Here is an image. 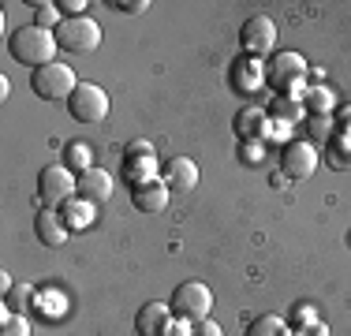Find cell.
Returning a JSON list of instances; mask_svg holds the SVG:
<instances>
[{"label":"cell","instance_id":"1","mask_svg":"<svg viewBox=\"0 0 351 336\" xmlns=\"http://www.w3.org/2000/svg\"><path fill=\"white\" fill-rule=\"evenodd\" d=\"M56 30H41V27H19L8 38V53L15 56L19 64H27V67H45V64H56Z\"/></svg>","mask_w":351,"mask_h":336},{"label":"cell","instance_id":"2","mask_svg":"<svg viewBox=\"0 0 351 336\" xmlns=\"http://www.w3.org/2000/svg\"><path fill=\"white\" fill-rule=\"evenodd\" d=\"M169 307H172V317L198 325V322H206L210 310H213V291L206 288L202 280H183V284H176Z\"/></svg>","mask_w":351,"mask_h":336},{"label":"cell","instance_id":"3","mask_svg":"<svg viewBox=\"0 0 351 336\" xmlns=\"http://www.w3.org/2000/svg\"><path fill=\"white\" fill-rule=\"evenodd\" d=\"M75 187H79V176L71 172L68 165H45L38 172V198L45 209H60L68 198H75Z\"/></svg>","mask_w":351,"mask_h":336},{"label":"cell","instance_id":"4","mask_svg":"<svg viewBox=\"0 0 351 336\" xmlns=\"http://www.w3.org/2000/svg\"><path fill=\"white\" fill-rule=\"evenodd\" d=\"M75 86H79V79H75V71L68 64H45L38 67L34 75H30V90L41 97V101H68L75 94Z\"/></svg>","mask_w":351,"mask_h":336},{"label":"cell","instance_id":"5","mask_svg":"<svg viewBox=\"0 0 351 336\" xmlns=\"http://www.w3.org/2000/svg\"><path fill=\"white\" fill-rule=\"evenodd\" d=\"M56 45L64 53H94L101 45V27H97L90 15H79V19H64L56 27Z\"/></svg>","mask_w":351,"mask_h":336},{"label":"cell","instance_id":"6","mask_svg":"<svg viewBox=\"0 0 351 336\" xmlns=\"http://www.w3.org/2000/svg\"><path fill=\"white\" fill-rule=\"evenodd\" d=\"M68 112L75 123H101L108 116V94L97 82H79L75 94L68 97Z\"/></svg>","mask_w":351,"mask_h":336},{"label":"cell","instance_id":"7","mask_svg":"<svg viewBox=\"0 0 351 336\" xmlns=\"http://www.w3.org/2000/svg\"><path fill=\"white\" fill-rule=\"evenodd\" d=\"M157 172H161V165H157V157H154V146H149L146 139H131L128 146H123V180H128L131 187H142V183H149Z\"/></svg>","mask_w":351,"mask_h":336},{"label":"cell","instance_id":"8","mask_svg":"<svg viewBox=\"0 0 351 336\" xmlns=\"http://www.w3.org/2000/svg\"><path fill=\"white\" fill-rule=\"evenodd\" d=\"M239 45H243L247 56H258L262 60L265 53H273L277 45V23L269 15H250V19L239 27Z\"/></svg>","mask_w":351,"mask_h":336},{"label":"cell","instance_id":"9","mask_svg":"<svg viewBox=\"0 0 351 336\" xmlns=\"http://www.w3.org/2000/svg\"><path fill=\"white\" fill-rule=\"evenodd\" d=\"M317 161H322V157H317L314 142H306V139H295L280 149V172L288 176V180H311L317 172Z\"/></svg>","mask_w":351,"mask_h":336},{"label":"cell","instance_id":"10","mask_svg":"<svg viewBox=\"0 0 351 336\" xmlns=\"http://www.w3.org/2000/svg\"><path fill=\"white\" fill-rule=\"evenodd\" d=\"M269 67H265L258 56H239L236 64H232V90L236 94H243V97H250V94H258L262 86H269Z\"/></svg>","mask_w":351,"mask_h":336},{"label":"cell","instance_id":"11","mask_svg":"<svg viewBox=\"0 0 351 336\" xmlns=\"http://www.w3.org/2000/svg\"><path fill=\"white\" fill-rule=\"evenodd\" d=\"M265 75H269V86H273V90L288 94V90L306 75V60H303L299 53H277V56L269 60V71H265Z\"/></svg>","mask_w":351,"mask_h":336},{"label":"cell","instance_id":"12","mask_svg":"<svg viewBox=\"0 0 351 336\" xmlns=\"http://www.w3.org/2000/svg\"><path fill=\"white\" fill-rule=\"evenodd\" d=\"M198 180H202V172H198V165L191 161V157H172V161L161 165V183L172 191V195H187V191H195Z\"/></svg>","mask_w":351,"mask_h":336},{"label":"cell","instance_id":"13","mask_svg":"<svg viewBox=\"0 0 351 336\" xmlns=\"http://www.w3.org/2000/svg\"><path fill=\"white\" fill-rule=\"evenodd\" d=\"M116 183H112V172H105V168H90V172L79 176V187H75V195L82 202H90V206H105L108 198H112Z\"/></svg>","mask_w":351,"mask_h":336},{"label":"cell","instance_id":"14","mask_svg":"<svg viewBox=\"0 0 351 336\" xmlns=\"http://www.w3.org/2000/svg\"><path fill=\"white\" fill-rule=\"evenodd\" d=\"M34 235H38V243L41 247H64L68 243V224H64V217H60V209H41V213L34 217Z\"/></svg>","mask_w":351,"mask_h":336},{"label":"cell","instance_id":"15","mask_svg":"<svg viewBox=\"0 0 351 336\" xmlns=\"http://www.w3.org/2000/svg\"><path fill=\"white\" fill-rule=\"evenodd\" d=\"M236 134H239V142H262V134L265 128H269V112H265L262 105H243L236 112Z\"/></svg>","mask_w":351,"mask_h":336},{"label":"cell","instance_id":"16","mask_svg":"<svg viewBox=\"0 0 351 336\" xmlns=\"http://www.w3.org/2000/svg\"><path fill=\"white\" fill-rule=\"evenodd\" d=\"M169 322H172V307L165 299H154L135 314V333L138 336H161Z\"/></svg>","mask_w":351,"mask_h":336},{"label":"cell","instance_id":"17","mask_svg":"<svg viewBox=\"0 0 351 336\" xmlns=\"http://www.w3.org/2000/svg\"><path fill=\"white\" fill-rule=\"evenodd\" d=\"M169 198H172V191L165 187L161 180H149V183H142V187H131V206L142 209V213H161V209L169 206Z\"/></svg>","mask_w":351,"mask_h":336},{"label":"cell","instance_id":"18","mask_svg":"<svg viewBox=\"0 0 351 336\" xmlns=\"http://www.w3.org/2000/svg\"><path fill=\"white\" fill-rule=\"evenodd\" d=\"M60 217H64V224H68V232H82V228H90V224H94L97 206H90V202H82L79 195H75V198H68L60 206Z\"/></svg>","mask_w":351,"mask_h":336},{"label":"cell","instance_id":"19","mask_svg":"<svg viewBox=\"0 0 351 336\" xmlns=\"http://www.w3.org/2000/svg\"><path fill=\"white\" fill-rule=\"evenodd\" d=\"M38 302V288L27 280H15L12 288L4 291V310H15V314H27V310H34Z\"/></svg>","mask_w":351,"mask_h":336},{"label":"cell","instance_id":"20","mask_svg":"<svg viewBox=\"0 0 351 336\" xmlns=\"http://www.w3.org/2000/svg\"><path fill=\"white\" fill-rule=\"evenodd\" d=\"M64 165H68L75 176L90 172V168H94V149H90V142H82V139H71L68 146H64Z\"/></svg>","mask_w":351,"mask_h":336},{"label":"cell","instance_id":"21","mask_svg":"<svg viewBox=\"0 0 351 336\" xmlns=\"http://www.w3.org/2000/svg\"><path fill=\"white\" fill-rule=\"evenodd\" d=\"M34 310H38L41 317H49V322H53V317H64V314H68V299H64L60 291H53V288H38Z\"/></svg>","mask_w":351,"mask_h":336},{"label":"cell","instance_id":"22","mask_svg":"<svg viewBox=\"0 0 351 336\" xmlns=\"http://www.w3.org/2000/svg\"><path fill=\"white\" fill-rule=\"evenodd\" d=\"M303 105H306V112H311V116H325L332 105H337V94L325 90V86H311L303 94Z\"/></svg>","mask_w":351,"mask_h":336},{"label":"cell","instance_id":"23","mask_svg":"<svg viewBox=\"0 0 351 336\" xmlns=\"http://www.w3.org/2000/svg\"><path fill=\"white\" fill-rule=\"evenodd\" d=\"M247 336H288V329H284V317L262 314V317H254V322L247 325Z\"/></svg>","mask_w":351,"mask_h":336},{"label":"cell","instance_id":"24","mask_svg":"<svg viewBox=\"0 0 351 336\" xmlns=\"http://www.w3.org/2000/svg\"><path fill=\"white\" fill-rule=\"evenodd\" d=\"M0 336H30V322L15 310H0Z\"/></svg>","mask_w":351,"mask_h":336},{"label":"cell","instance_id":"25","mask_svg":"<svg viewBox=\"0 0 351 336\" xmlns=\"http://www.w3.org/2000/svg\"><path fill=\"white\" fill-rule=\"evenodd\" d=\"M34 12H38V19H34V27H41V30H56L60 27V8L56 4H34Z\"/></svg>","mask_w":351,"mask_h":336},{"label":"cell","instance_id":"26","mask_svg":"<svg viewBox=\"0 0 351 336\" xmlns=\"http://www.w3.org/2000/svg\"><path fill=\"white\" fill-rule=\"evenodd\" d=\"M239 157H243V165H262L265 146L262 142H239Z\"/></svg>","mask_w":351,"mask_h":336},{"label":"cell","instance_id":"27","mask_svg":"<svg viewBox=\"0 0 351 336\" xmlns=\"http://www.w3.org/2000/svg\"><path fill=\"white\" fill-rule=\"evenodd\" d=\"M56 8H60L64 19H79V15H86V0H56Z\"/></svg>","mask_w":351,"mask_h":336},{"label":"cell","instance_id":"28","mask_svg":"<svg viewBox=\"0 0 351 336\" xmlns=\"http://www.w3.org/2000/svg\"><path fill=\"white\" fill-rule=\"evenodd\" d=\"M191 333H195V325H191V322H180V317H172V322L165 325L161 336H191Z\"/></svg>","mask_w":351,"mask_h":336},{"label":"cell","instance_id":"29","mask_svg":"<svg viewBox=\"0 0 351 336\" xmlns=\"http://www.w3.org/2000/svg\"><path fill=\"white\" fill-rule=\"evenodd\" d=\"M112 8H120V12H128V15H142L149 8V0H116Z\"/></svg>","mask_w":351,"mask_h":336},{"label":"cell","instance_id":"30","mask_svg":"<svg viewBox=\"0 0 351 336\" xmlns=\"http://www.w3.org/2000/svg\"><path fill=\"white\" fill-rule=\"evenodd\" d=\"M191 336H224V333H221V325H217L213 317H206V322L195 325V333H191Z\"/></svg>","mask_w":351,"mask_h":336},{"label":"cell","instance_id":"31","mask_svg":"<svg viewBox=\"0 0 351 336\" xmlns=\"http://www.w3.org/2000/svg\"><path fill=\"white\" fill-rule=\"evenodd\" d=\"M311 134H329V116H311Z\"/></svg>","mask_w":351,"mask_h":336},{"label":"cell","instance_id":"32","mask_svg":"<svg viewBox=\"0 0 351 336\" xmlns=\"http://www.w3.org/2000/svg\"><path fill=\"white\" fill-rule=\"evenodd\" d=\"M295 325H303V329H311V325H314V310H311V307L295 310Z\"/></svg>","mask_w":351,"mask_h":336},{"label":"cell","instance_id":"33","mask_svg":"<svg viewBox=\"0 0 351 336\" xmlns=\"http://www.w3.org/2000/svg\"><path fill=\"white\" fill-rule=\"evenodd\" d=\"M273 112H277V116H284V120H288V116H295L299 108H295V105H288V101H277V105H273Z\"/></svg>","mask_w":351,"mask_h":336},{"label":"cell","instance_id":"34","mask_svg":"<svg viewBox=\"0 0 351 336\" xmlns=\"http://www.w3.org/2000/svg\"><path fill=\"white\" fill-rule=\"evenodd\" d=\"M8 94H12V82H8V75H0V101H8Z\"/></svg>","mask_w":351,"mask_h":336},{"label":"cell","instance_id":"35","mask_svg":"<svg viewBox=\"0 0 351 336\" xmlns=\"http://www.w3.org/2000/svg\"><path fill=\"white\" fill-rule=\"evenodd\" d=\"M340 120H348V123H351V108H340Z\"/></svg>","mask_w":351,"mask_h":336}]
</instances>
